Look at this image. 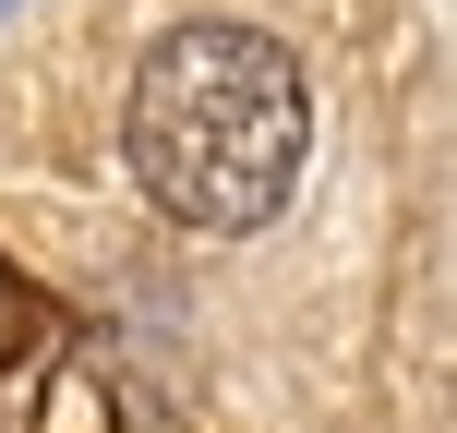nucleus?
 <instances>
[{"instance_id":"obj_1","label":"nucleus","mask_w":457,"mask_h":433,"mask_svg":"<svg viewBox=\"0 0 457 433\" xmlns=\"http://www.w3.org/2000/svg\"><path fill=\"white\" fill-rule=\"evenodd\" d=\"M313 157V85H301L289 37L241 12L169 24L133 72V181L157 193L193 241H253L301 193Z\"/></svg>"},{"instance_id":"obj_2","label":"nucleus","mask_w":457,"mask_h":433,"mask_svg":"<svg viewBox=\"0 0 457 433\" xmlns=\"http://www.w3.org/2000/svg\"><path fill=\"white\" fill-rule=\"evenodd\" d=\"M37 337H48V301L24 289L12 265H0V373H12V362H24V349H37Z\"/></svg>"},{"instance_id":"obj_3","label":"nucleus","mask_w":457,"mask_h":433,"mask_svg":"<svg viewBox=\"0 0 457 433\" xmlns=\"http://www.w3.org/2000/svg\"><path fill=\"white\" fill-rule=\"evenodd\" d=\"M0 12H12V0H0Z\"/></svg>"}]
</instances>
